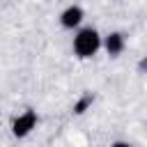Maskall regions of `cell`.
<instances>
[{
	"mask_svg": "<svg viewBox=\"0 0 147 147\" xmlns=\"http://www.w3.org/2000/svg\"><path fill=\"white\" fill-rule=\"evenodd\" d=\"M99 46H101V37H99V32L94 28H83L74 37V53L78 57H83V60L92 57L99 51Z\"/></svg>",
	"mask_w": 147,
	"mask_h": 147,
	"instance_id": "obj_1",
	"label": "cell"
},
{
	"mask_svg": "<svg viewBox=\"0 0 147 147\" xmlns=\"http://www.w3.org/2000/svg\"><path fill=\"white\" fill-rule=\"evenodd\" d=\"M34 126H37V113H34V110H25V113H21V115L11 122V133H14L16 138H25Z\"/></svg>",
	"mask_w": 147,
	"mask_h": 147,
	"instance_id": "obj_2",
	"label": "cell"
},
{
	"mask_svg": "<svg viewBox=\"0 0 147 147\" xmlns=\"http://www.w3.org/2000/svg\"><path fill=\"white\" fill-rule=\"evenodd\" d=\"M83 16H85V14H83V9H80L78 5H69V7L60 14V25L67 28V30H74V28L80 25Z\"/></svg>",
	"mask_w": 147,
	"mask_h": 147,
	"instance_id": "obj_3",
	"label": "cell"
},
{
	"mask_svg": "<svg viewBox=\"0 0 147 147\" xmlns=\"http://www.w3.org/2000/svg\"><path fill=\"white\" fill-rule=\"evenodd\" d=\"M103 46H106L108 55L117 57V55L124 51V46H126V41H124V34H122V32H110V34L103 39Z\"/></svg>",
	"mask_w": 147,
	"mask_h": 147,
	"instance_id": "obj_4",
	"label": "cell"
},
{
	"mask_svg": "<svg viewBox=\"0 0 147 147\" xmlns=\"http://www.w3.org/2000/svg\"><path fill=\"white\" fill-rule=\"evenodd\" d=\"M92 103H94V96H92V94H83V96L74 103V113H76V115H83Z\"/></svg>",
	"mask_w": 147,
	"mask_h": 147,
	"instance_id": "obj_5",
	"label": "cell"
},
{
	"mask_svg": "<svg viewBox=\"0 0 147 147\" xmlns=\"http://www.w3.org/2000/svg\"><path fill=\"white\" fill-rule=\"evenodd\" d=\"M138 71H140V74H147V57H142V60L138 62Z\"/></svg>",
	"mask_w": 147,
	"mask_h": 147,
	"instance_id": "obj_6",
	"label": "cell"
}]
</instances>
